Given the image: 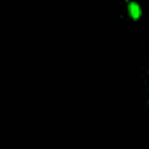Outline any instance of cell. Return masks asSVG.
I'll list each match as a JSON object with an SVG mask.
<instances>
[{
  "instance_id": "cell-1",
  "label": "cell",
  "mask_w": 149,
  "mask_h": 149,
  "mask_svg": "<svg viewBox=\"0 0 149 149\" xmlns=\"http://www.w3.org/2000/svg\"><path fill=\"white\" fill-rule=\"evenodd\" d=\"M128 9H130V14H132V18H133V19H137V18L140 16V7H139L135 2H132Z\"/></svg>"
}]
</instances>
